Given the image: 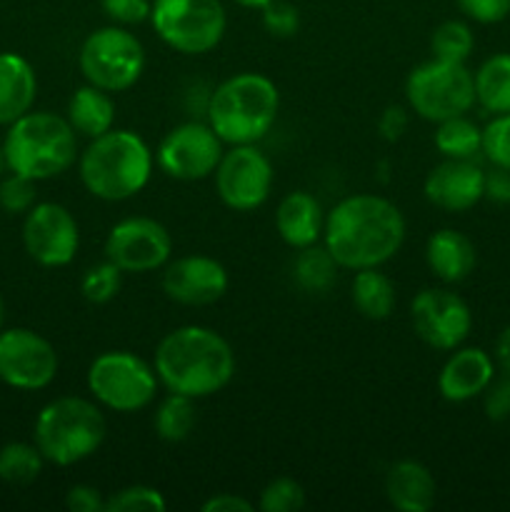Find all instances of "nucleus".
<instances>
[{"instance_id":"nucleus-39","label":"nucleus","mask_w":510,"mask_h":512,"mask_svg":"<svg viewBox=\"0 0 510 512\" xmlns=\"http://www.w3.org/2000/svg\"><path fill=\"white\" fill-rule=\"evenodd\" d=\"M100 8L115 25H138L150 20L153 0H100Z\"/></svg>"},{"instance_id":"nucleus-11","label":"nucleus","mask_w":510,"mask_h":512,"mask_svg":"<svg viewBox=\"0 0 510 512\" xmlns=\"http://www.w3.org/2000/svg\"><path fill=\"white\" fill-rule=\"evenodd\" d=\"M215 190L230 210L250 213L270 198L273 163L263 150L250 145H230L213 173Z\"/></svg>"},{"instance_id":"nucleus-42","label":"nucleus","mask_w":510,"mask_h":512,"mask_svg":"<svg viewBox=\"0 0 510 512\" xmlns=\"http://www.w3.org/2000/svg\"><path fill=\"white\" fill-rule=\"evenodd\" d=\"M408 123H410V115L403 105H388L378 118L380 138L388 140V143H398V140L405 135V130H408Z\"/></svg>"},{"instance_id":"nucleus-9","label":"nucleus","mask_w":510,"mask_h":512,"mask_svg":"<svg viewBox=\"0 0 510 512\" xmlns=\"http://www.w3.org/2000/svg\"><path fill=\"white\" fill-rule=\"evenodd\" d=\"M78 65L85 83L108 93H123L143 75L145 48L125 25H105L83 40Z\"/></svg>"},{"instance_id":"nucleus-25","label":"nucleus","mask_w":510,"mask_h":512,"mask_svg":"<svg viewBox=\"0 0 510 512\" xmlns=\"http://www.w3.org/2000/svg\"><path fill=\"white\" fill-rule=\"evenodd\" d=\"M350 295L355 310L368 320H385L395 310V285L380 268L355 270Z\"/></svg>"},{"instance_id":"nucleus-4","label":"nucleus","mask_w":510,"mask_h":512,"mask_svg":"<svg viewBox=\"0 0 510 512\" xmlns=\"http://www.w3.org/2000/svg\"><path fill=\"white\" fill-rule=\"evenodd\" d=\"M280 93L260 73H238L210 93L205 120L228 145H250L263 140L275 125Z\"/></svg>"},{"instance_id":"nucleus-5","label":"nucleus","mask_w":510,"mask_h":512,"mask_svg":"<svg viewBox=\"0 0 510 512\" xmlns=\"http://www.w3.org/2000/svg\"><path fill=\"white\" fill-rule=\"evenodd\" d=\"M3 153L10 173L25 175L38 183L73 168L78 160V133L63 115L30 110L8 125Z\"/></svg>"},{"instance_id":"nucleus-34","label":"nucleus","mask_w":510,"mask_h":512,"mask_svg":"<svg viewBox=\"0 0 510 512\" xmlns=\"http://www.w3.org/2000/svg\"><path fill=\"white\" fill-rule=\"evenodd\" d=\"M258 508L263 512H298L305 508V490L293 478H275L260 493Z\"/></svg>"},{"instance_id":"nucleus-29","label":"nucleus","mask_w":510,"mask_h":512,"mask_svg":"<svg viewBox=\"0 0 510 512\" xmlns=\"http://www.w3.org/2000/svg\"><path fill=\"white\" fill-rule=\"evenodd\" d=\"M155 433L165 443H183L195 428V400L188 395L168 393L155 410Z\"/></svg>"},{"instance_id":"nucleus-13","label":"nucleus","mask_w":510,"mask_h":512,"mask_svg":"<svg viewBox=\"0 0 510 512\" xmlns=\"http://www.w3.org/2000/svg\"><path fill=\"white\" fill-rule=\"evenodd\" d=\"M53 343L30 328L0 330V380L15 390H43L58 375Z\"/></svg>"},{"instance_id":"nucleus-33","label":"nucleus","mask_w":510,"mask_h":512,"mask_svg":"<svg viewBox=\"0 0 510 512\" xmlns=\"http://www.w3.org/2000/svg\"><path fill=\"white\" fill-rule=\"evenodd\" d=\"M168 500L163 498L158 488L150 485H128V488L115 490L105 500V512H165Z\"/></svg>"},{"instance_id":"nucleus-40","label":"nucleus","mask_w":510,"mask_h":512,"mask_svg":"<svg viewBox=\"0 0 510 512\" xmlns=\"http://www.w3.org/2000/svg\"><path fill=\"white\" fill-rule=\"evenodd\" d=\"M458 8L475 23L493 25L508 18L510 0H458Z\"/></svg>"},{"instance_id":"nucleus-19","label":"nucleus","mask_w":510,"mask_h":512,"mask_svg":"<svg viewBox=\"0 0 510 512\" xmlns=\"http://www.w3.org/2000/svg\"><path fill=\"white\" fill-rule=\"evenodd\" d=\"M495 378L493 355L483 348H455L438 375V390L448 403L480 398Z\"/></svg>"},{"instance_id":"nucleus-8","label":"nucleus","mask_w":510,"mask_h":512,"mask_svg":"<svg viewBox=\"0 0 510 512\" xmlns=\"http://www.w3.org/2000/svg\"><path fill=\"white\" fill-rule=\"evenodd\" d=\"M158 375L150 363L130 350L100 353L88 368V390L93 400L113 413H138L155 400Z\"/></svg>"},{"instance_id":"nucleus-41","label":"nucleus","mask_w":510,"mask_h":512,"mask_svg":"<svg viewBox=\"0 0 510 512\" xmlns=\"http://www.w3.org/2000/svg\"><path fill=\"white\" fill-rule=\"evenodd\" d=\"M103 493L93 485H73L65 495V508L70 512H105Z\"/></svg>"},{"instance_id":"nucleus-37","label":"nucleus","mask_w":510,"mask_h":512,"mask_svg":"<svg viewBox=\"0 0 510 512\" xmlns=\"http://www.w3.org/2000/svg\"><path fill=\"white\" fill-rule=\"evenodd\" d=\"M263 28L273 38H293L300 28V13L288 0H270L263 8Z\"/></svg>"},{"instance_id":"nucleus-21","label":"nucleus","mask_w":510,"mask_h":512,"mask_svg":"<svg viewBox=\"0 0 510 512\" xmlns=\"http://www.w3.org/2000/svg\"><path fill=\"white\" fill-rule=\"evenodd\" d=\"M385 495L400 512H428L438 498V485L423 463L398 460L385 475Z\"/></svg>"},{"instance_id":"nucleus-30","label":"nucleus","mask_w":510,"mask_h":512,"mask_svg":"<svg viewBox=\"0 0 510 512\" xmlns=\"http://www.w3.org/2000/svg\"><path fill=\"white\" fill-rule=\"evenodd\" d=\"M43 453L38 445L8 443L0 448V480L8 485H30L43 473Z\"/></svg>"},{"instance_id":"nucleus-45","label":"nucleus","mask_w":510,"mask_h":512,"mask_svg":"<svg viewBox=\"0 0 510 512\" xmlns=\"http://www.w3.org/2000/svg\"><path fill=\"white\" fill-rule=\"evenodd\" d=\"M493 360L503 373L510 375V325L498 335V340H495Z\"/></svg>"},{"instance_id":"nucleus-1","label":"nucleus","mask_w":510,"mask_h":512,"mask_svg":"<svg viewBox=\"0 0 510 512\" xmlns=\"http://www.w3.org/2000/svg\"><path fill=\"white\" fill-rule=\"evenodd\" d=\"M405 243V218L383 195L355 193L325 213L323 245L345 270L380 268Z\"/></svg>"},{"instance_id":"nucleus-3","label":"nucleus","mask_w":510,"mask_h":512,"mask_svg":"<svg viewBox=\"0 0 510 512\" xmlns=\"http://www.w3.org/2000/svg\"><path fill=\"white\" fill-rule=\"evenodd\" d=\"M155 155L133 130L110 128L78 155L80 183L93 198L120 203L138 195L153 175Z\"/></svg>"},{"instance_id":"nucleus-17","label":"nucleus","mask_w":510,"mask_h":512,"mask_svg":"<svg viewBox=\"0 0 510 512\" xmlns=\"http://www.w3.org/2000/svg\"><path fill=\"white\" fill-rule=\"evenodd\" d=\"M228 285V270L210 255H183L163 265V293L178 305L200 308L218 303Z\"/></svg>"},{"instance_id":"nucleus-10","label":"nucleus","mask_w":510,"mask_h":512,"mask_svg":"<svg viewBox=\"0 0 510 512\" xmlns=\"http://www.w3.org/2000/svg\"><path fill=\"white\" fill-rule=\"evenodd\" d=\"M150 25L175 53L203 55L218 48L228 15L220 0H153Z\"/></svg>"},{"instance_id":"nucleus-15","label":"nucleus","mask_w":510,"mask_h":512,"mask_svg":"<svg viewBox=\"0 0 510 512\" xmlns=\"http://www.w3.org/2000/svg\"><path fill=\"white\" fill-rule=\"evenodd\" d=\"M173 255L168 228L153 218H125L105 238V258L123 273H153Z\"/></svg>"},{"instance_id":"nucleus-12","label":"nucleus","mask_w":510,"mask_h":512,"mask_svg":"<svg viewBox=\"0 0 510 512\" xmlns=\"http://www.w3.org/2000/svg\"><path fill=\"white\" fill-rule=\"evenodd\" d=\"M223 153V140L210 128L208 120L205 123L190 120V123L175 125L160 140L155 163L168 178L193 183V180L210 178L218 168Z\"/></svg>"},{"instance_id":"nucleus-14","label":"nucleus","mask_w":510,"mask_h":512,"mask_svg":"<svg viewBox=\"0 0 510 512\" xmlns=\"http://www.w3.org/2000/svg\"><path fill=\"white\" fill-rule=\"evenodd\" d=\"M415 335L435 350H455L473 330V313L458 293L445 288H425L410 303Z\"/></svg>"},{"instance_id":"nucleus-26","label":"nucleus","mask_w":510,"mask_h":512,"mask_svg":"<svg viewBox=\"0 0 510 512\" xmlns=\"http://www.w3.org/2000/svg\"><path fill=\"white\" fill-rule=\"evenodd\" d=\"M475 103L490 115L510 113V53L485 60L473 73Z\"/></svg>"},{"instance_id":"nucleus-38","label":"nucleus","mask_w":510,"mask_h":512,"mask_svg":"<svg viewBox=\"0 0 510 512\" xmlns=\"http://www.w3.org/2000/svg\"><path fill=\"white\" fill-rule=\"evenodd\" d=\"M483 410L485 418L493 423H503L510 418V375L503 373L490 380L483 390Z\"/></svg>"},{"instance_id":"nucleus-46","label":"nucleus","mask_w":510,"mask_h":512,"mask_svg":"<svg viewBox=\"0 0 510 512\" xmlns=\"http://www.w3.org/2000/svg\"><path fill=\"white\" fill-rule=\"evenodd\" d=\"M233 3L243 5V8H253V10H263L270 0H233Z\"/></svg>"},{"instance_id":"nucleus-6","label":"nucleus","mask_w":510,"mask_h":512,"mask_svg":"<svg viewBox=\"0 0 510 512\" xmlns=\"http://www.w3.org/2000/svg\"><path fill=\"white\" fill-rule=\"evenodd\" d=\"M108 425L95 400L63 395L45 405L33 425V443L45 463L65 468L88 460L103 445Z\"/></svg>"},{"instance_id":"nucleus-20","label":"nucleus","mask_w":510,"mask_h":512,"mask_svg":"<svg viewBox=\"0 0 510 512\" xmlns=\"http://www.w3.org/2000/svg\"><path fill=\"white\" fill-rule=\"evenodd\" d=\"M325 210L320 200L308 190L288 193L275 210V230L285 245L293 250L308 248L323 238Z\"/></svg>"},{"instance_id":"nucleus-2","label":"nucleus","mask_w":510,"mask_h":512,"mask_svg":"<svg viewBox=\"0 0 510 512\" xmlns=\"http://www.w3.org/2000/svg\"><path fill=\"white\" fill-rule=\"evenodd\" d=\"M153 368L168 393L200 400L220 393L233 380L235 353L215 330L183 325L160 338Z\"/></svg>"},{"instance_id":"nucleus-43","label":"nucleus","mask_w":510,"mask_h":512,"mask_svg":"<svg viewBox=\"0 0 510 512\" xmlns=\"http://www.w3.org/2000/svg\"><path fill=\"white\" fill-rule=\"evenodd\" d=\"M483 198L495 205H510V170L493 165V168L485 173Z\"/></svg>"},{"instance_id":"nucleus-48","label":"nucleus","mask_w":510,"mask_h":512,"mask_svg":"<svg viewBox=\"0 0 510 512\" xmlns=\"http://www.w3.org/2000/svg\"><path fill=\"white\" fill-rule=\"evenodd\" d=\"M5 170H8V163H5V153H3V148H0V175H3Z\"/></svg>"},{"instance_id":"nucleus-44","label":"nucleus","mask_w":510,"mask_h":512,"mask_svg":"<svg viewBox=\"0 0 510 512\" xmlns=\"http://www.w3.org/2000/svg\"><path fill=\"white\" fill-rule=\"evenodd\" d=\"M203 512H250L253 510V503L245 500L243 495H235V493H218L213 498L205 500L200 505Z\"/></svg>"},{"instance_id":"nucleus-24","label":"nucleus","mask_w":510,"mask_h":512,"mask_svg":"<svg viewBox=\"0 0 510 512\" xmlns=\"http://www.w3.org/2000/svg\"><path fill=\"white\" fill-rule=\"evenodd\" d=\"M68 123L83 138L93 140L98 135L108 133L115 125V100L113 93L95 85L85 83L83 88L75 90L68 100Z\"/></svg>"},{"instance_id":"nucleus-23","label":"nucleus","mask_w":510,"mask_h":512,"mask_svg":"<svg viewBox=\"0 0 510 512\" xmlns=\"http://www.w3.org/2000/svg\"><path fill=\"white\" fill-rule=\"evenodd\" d=\"M38 78L23 55L0 53V125H10L33 110Z\"/></svg>"},{"instance_id":"nucleus-31","label":"nucleus","mask_w":510,"mask_h":512,"mask_svg":"<svg viewBox=\"0 0 510 512\" xmlns=\"http://www.w3.org/2000/svg\"><path fill=\"white\" fill-rule=\"evenodd\" d=\"M475 48V35L463 20H445L430 35V50L433 58L450 60V63H465Z\"/></svg>"},{"instance_id":"nucleus-27","label":"nucleus","mask_w":510,"mask_h":512,"mask_svg":"<svg viewBox=\"0 0 510 512\" xmlns=\"http://www.w3.org/2000/svg\"><path fill=\"white\" fill-rule=\"evenodd\" d=\"M338 268L333 255L328 253L325 245H308L300 248L293 260V280L298 283L300 290L313 295H323L333 288L335 278H338Z\"/></svg>"},{"instance_id":"nucleus-28","label":"nucleus","mask_w":510,"mask_h":512,"mask_svg":"<svg viewBox=\"0 0 510 512\" xmlns=\"http://www.w3.org/2000/svg\"><path fill=\"white\" fill-rule=\"evenodd\" d=\"M435 125H438V130L433 135V143L443 158L473 160L475 155L483 153V128H478L465 115L448 118Z\"/></svg>"},{"instance_id":"nucleus-47","label":"nucleus","mask_w":510,"mask_h":512,"mask_svg":"<svg viewBox=\"0 0 510 512\" xmlns=\"http://www.w3.org/2000/svg\"><path fill=\"white\" fill-rule=\"evenodd\" d=\"M3 325H5V300L3 295H0V330H3Z\"/></svg>"},{"instance_id":"nucleus-18","label":"nucleus","mask_w":510,"mask_h":512,"mask_svg":"<svg viewBox=\"0 0 510 512\" xmlns=\"http://www.w3.org/2000/svg\"><path fill=\"white\" fill-rule=\"evenodd\" d=\"M485 170L473 160H450L435 165L423 183V193L435 208L465 213L483 200Z\"/></svg>"},{"instance_id":"nucleus-22","label":"nucleus","mask_w":510,"mask_h":512,"mask_svg":"<svg viewBox=\"0 0 510 512\" xmlns=\"http://www.w3.org/2000/svg\"><path fill=\"white\" fill-rule=\"evenodd\" d=\"M425 260L443 283H463L478 263V253L468 235L453 228L435 230L425 245Z\"/></svg>"},{"instance_id":"nucleus-36","label":"nucleus","mask_w":510,"mask_h":512,"mask_svg":"<svg viewBox=\"0 0 510 512\" xmlns=\"http://www.w3.org/2000/svg\"><path fill=\"white\" fill-rule=\"evenodd\" d=\"M35 205V180L10 173L0 180V208L10 215L28 213Z\"/></svg>"},{"instance_id":"nucleus-32","label":"nucleus","mask_w":510,"mask_h":512,"mask_svg":"<svg viewBox=\"0 0 510 512\" xmlns=\"http://www.w3.org/2000/svg\"><path fill=\"white\" fill-rule=\"evenodd\" d=\"M120 285H123V270L105 258V263L85 270L83 280H80V293L88 303L105 305L120 293Z\"/></svg>"},{"instance_id":"nucleus-35","label":"nucleus","mask_w":510,"mask_h":512,"mask_svg":"<svg viewBox=\"0 0 510 512\" xmlns=\"http://www.w3.org/2000/svg\"><path fill=\"white\" fill-rule=\"evenodd\" d=\"M483 155L490 165L510 170V113L493 115L483 128Z\"/></svg>"},{"instance_id":"nucleus-7","label":"nucleus","mask_w":510,"mask_h":512,"mask_svg":"<svg viewBox=\"0 0 510 512\" xmlns=\"http://www.w3.org/2000/svg\"><path fill=\"white\" fill-rule=\"evenodd\" d=\"M405 98L415 115L430 123H443L470 113L475 105V78L465 63L433 58L410 70Z\"/></svg>"},{"instance_id":"nucleus-16","label":"nucleus","mask_w":510,"mask_h":512,"mask_svg":"<svg viewBox=\"0 0 510 512\" xmlns=\"http://www.w3.org/2000/svg\"><path fill=\"white\" fill-rule=\"evenodd\" d=\"M23 245L43 268H63L80 248L78 220L60 203H35L25 213Z\"/></svg>"}]
</instances>
